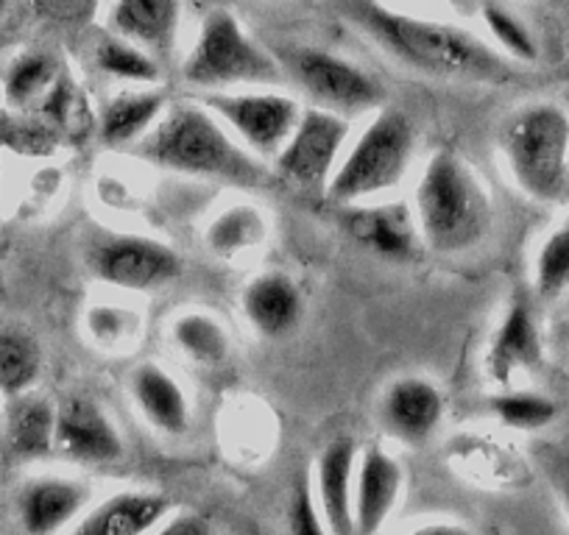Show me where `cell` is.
I'll list each match as a JSON object with an SVG mask.
<instances>
[{
  "label": "cell",
  "instance_id": "1",
  "mask_svg": "<svg viewBox=\"0 0 569 535\" xmlns=\"http://www.w3.org/2000/svg\"><path fill=\"white\" fill-rule=\"evenodd\" d=\"M347 12L388 57L436 79L497 81L508 68L483 40L450 23L393 12L377 0H349Z\"/></svg>",
  "mask_w": 569,
  "mask_h": 535
},
{
  "label": "cell",
  "instance_id": "2",
  "mask_svg": "<svg viewBox=\"0 0 569 535\" xmlns=\"http://www.w3.org/2000/svg\"><path fill=\"white\" fill-rule=\"evenodd\" d=\"M140 160L166 171L257 188L266 184V168L249 149L232 140L221 120L199 103L168 109L146 138L134 145Z\"/></svg>",
  "mask_w": 569,
  "mask_h": 535
},
{
  "label": "cell",
  "instance_id": "3",
  "mask_svg": "<svg viewBox=\"0 0 569 535\" xmlns=\"http://www.w3.org/2000/svg\"><path fill=\"white\" fill-rule=\"evenodd\" d=\"M489 195L467 162L452 151L430 157L416 188V226L433 251H469L489 232Z\"/></svg>",
  "mask_w": 569,
  "mask_h": 535
},
{
  "label": "cell",
  "instance_id": "4",
  "mask_svg": "<svg viewBox=\"0 0 569 535\" xmlns=\"http://www.w3.org/2000/svg\"><path fill=\"white\" fill-rule=\"evenodd\" d=\"M502 154L519 188L536 201L561 204L569 193V114L556 103H533L502 129Z\"/></svg>",
  "mask_w": 569,
  "mask_h": 535
},
{
  "label": "cell",
  "instance_id": "5",
  "mask_svg": "<svg viewBox=\"0 0 569 535\" xmlns=\"http://www.w3.org/2000/svg\"><path fill=\"white\" fill-rule=\"evenodd\" d=\"M182 79L201 90H227L240 84H279L284 70L266 48L257 46L227 9L204 14L199 40L182 64Z\"/></svg>",
  "mask_w": 569,
  "mask_h": 535
},
{
  "label": "cell",
  "instance_id": "6",
  "mask_svg": "<svg viewBox=\"0 0 569 535\" xmlns=\"http://www.w3.org/2000/svg\"><path fill=\"white\" fill-rule=\"evenodd\" d=\"M413 145L416 131L408 114L382 109L338 162L327 195L338 204H352L397 188L410 165Z\"/></svg>",
  "mask_w": 569,
  "mask_h": 535
},
{
  "label": "cell",
  "instance_id": "7",
  "mask_svg": "<svg viewBox=\"0 0 569 535\" xmlns=\"http://www.w3.org/2000/svg\"><path fill=\"white\" fill-rule=\"evenodd\" d=\"M279 64L284 73H291L299 90L319 103V109L343 118L377 109L386 98V90L375 75L321 48H291Z\"/></svg>",
  "mask_w": 569,
  "mask_h": 535
},
{
  "label": "cell",
  "instance_id": "8",
  "mask_svg": "<svg viewBox=\"0 0 569 535\" xmlns=\"http://www.w3.org/2000/svg\"><path fill=\"white\" fill-rule=\"evenodd\" d=\"M201 107L210 109L238 143L254 157H277L299 123V107L282 92H207Z\"/></svg>",
  "mask_w": 569,
  "mask_h": 535
},
{
  "label": "cell",
  "instance_id": "9",
  "mask_svg": "<svg viewBox=\"0 0 569 535\" xmlns=\"http://www.w3.org/2000/svg\"><path fill=\"white\" fill-rule=\"evenodd\" d=\"M349 123L343 114L310 109L299 118L297 129L277 154V168L284 179L313 188L330 179L343 154Z\"/></svg>",
  "mask_w": 569,
  "mask_h": 535
},
{
  "label": "cell",
  "instance_id": "10",
  "mask_svg": "<svg viewBox=\"0 0 569 535\" xmlns=\"http://www.w3.org/2000/svg\"><path fill=\"white\" fill-rule=\"evenodd\" d=\"M92 271L101 282L123 291H154L182 274V260L160 240L120 234L98 245Z\"/></svg>",
  "mask_w": 569,
  "mask_h": 535
},
{
  "label": "cell",
  "instance_id": "11",
  "mask_svg": "<svg viewBox=\"0 0 569 535\" xmlns=\"http://www.w3.org/2000/svg\"><path fill=\"white\" fill-rule=\"evenodd\" d=\"M53 452L76 463H109L123 455V441L90 396H70L57 407Z\"/></svg>",
  "mask_w": 569,
  "mask_h": 535
},
{
  "label": "cell",
  "instance_id": "12",
  "mask_svg": "<svg viewBox=\"0 0 569 535\" xmlns=\"http://www.w3.org/2000/svg\"><path fill=\"white\" fill-rule=\"evenodd\" d=\"M445 416V398L427 380L405 376L388 387L382 398V422L393 438L405 444H425Z\"/></svg>",
  "mask_w": 569,
  "mask_h": 535
},
{
  "label": "cell",
  "instance_id": "13",
  "mask_svg": "<svg viewBox=\"0 0 569 535\" xmlns=\"http://www.w3.org/2000/svg\"><path fill=\"white\" fill-rule=\"evenodd\" d=\"M87 502L90 488L84 483L62 477L31 480L18 496L20 524L29 535H57L64 524L79 516Z\"/></svg>",
  "mask_w": 569,
  "mask_h": 535
},
{
  "label": "cell",
  "instance_id": "14",
  "mask_svg": "<svg viewBox=\"0 0 569 535\" xmlns=\"http://www.w3.org/2000/svg\"><path fill=\"white\" fill-rule=\"evenodd\" d=\"M402 491V468L382 450L363 452L355 485V535H377Z\"/></svg>",
  "mask_w": 569,
  "mask_h": 535
},
{
  "label": "cell",
  "instance_id": "15",
  "mask_svg": "<svg viewBox=\"0 0 569 535\" xmlns=\"http://www.w3.org/2000/svg\"><path fill=\"white\" fill-rule=\"evenodd\" d=\"M541 357H545V346H541L539 326L530 313V304L525 299H513L500 330L495 332V341H491L489 360H486L489 374L495 376V382L506 385L517 371L539 369Z\"/></svg>",
  "mask_w": 569,
  "mask_h": 535
},
{
  "label": "cell",
  "instance_id": "16",
  "mask_svg": "<svg viewBox=\"0 0 569 535\" xmlns=\"http://www.w3.org/2000/svg\"><path fill=\"white\" fill-rule=\"evenodd\" d=\"M182 20L179 0H114L112 29L131 46L162 57L173 48Z\"/></svg>",
  "mask_w": 569,
  "mask_h": 535
},
{
  "label": "cell",
  "instance_id": "17",
  "mask_svg": "<svg viewBox=\"0 0 569 535\" xmlns=\"http://www.w3.org/2000/svg\"><path fill=\"white\" fill-rule=\"evenodd\" d=\"M355 441H332L319 457V507L330 535H355L352 468Z\"/></svg>",
  "mask_w": 569,
  "mask_h": 535
},
{
  "label": "cell",
  "instance_id": "18",
  "mask_svg": "<svg viewBox=\"0 0 569 535\" xmlns=\"http://www.w3.org/2000/svg\"><path fill=\"white\" fill-rule=\"evenodd\" d=\"M243 313L260 335L282 337L302 319V296L288 276L266 274L246 287Z\"/></svg>",
  "mask_w": 569,
  "mask_h": 535
},
{
  "label": "cell",
  "instance_id": "19",
  "mask_svg": "<svg viewBox=\"0 0 569 535\" xmlns=\"http://www.w3.org/2000/svg\"><path fill=\"white\" fill-rule=\"evenodd\" d=\"M131 396L146 422L168 435H182L188 430L190 411L182 387L160 365L146 363L131 374Z\"/></svg>",
  "mask_w": 569,
  "mask_h": 535
},
{
  "label": "cell",
  "instance_id": "20",
  "mask_svg": "<svg viewBox=\"0 0 569 535\" xmlns=\"http://www.w3.org/2000/svg\"><path fill=\"white\" fill-rule=\"evenodd\" d=\"M168 511L171 499L162 494H118L92 511L76 535H146Z\"/></svg>",
  "mask_w": 569,
  "mask_h": 535
},
{
  "label": "cell",
  "instance_id": "21",
  "mask_svg": "<svg viewBox=\"0 0 569 535\" xmlns=\"http://www.w3.org/2000/svg\"><path fill=\"white\" fill-rule=\"evenodd\" d=\"M347 226L355 240L375 249L377 254L386 256H408L413 254L419 226L416 218L405 204L386 206H366L347 215Z\"/></svg>",
  "mask_w": 569,
  "mask_h": 535
},
{
  "label": "cell",
  "instance_id": "22",
  "mask_svg": "<svg viewBox=\"0 0 569 535\" xmlns=\"http://www.w3.org/2000/svg\"><path fill=\"white\" fill-rule=\"evenodd\" d=\"M53 433H57V407L48 398L31 393L9 398L7 441L14 455L23 461L51 455Z\"/></svg>",
  "mask_w": 569,
  "mask_h": 535
},
{
  "label": "cell",
  "instance_id": "23",
  "mask_svg": "<svg viewBox=\"0 0 569 535\" xmlns=\"http://www.w3.org/2000/svg\"><path fill=\"white\" fill-rule=\"evenodd\" d=\"M162 109H166V95L157 90L120 92L103 107L101 140L112 149L131 143L137 145L162 118Z\"/></svg>",
  "mask_w": 569,
  "mask_h": 535
},
{
  "label": "cell",
  "instance_id": "24",
  "mask_svg": "<svg viewBox=\"0 0 569 535\" xmlns=\"http://www.w3.org/2000/svg\"><path fill=\"white\" fill-rule=\"evenodd\" d=\"M42 369V352L26 332L0 330V393L7 398L31 391Z\"/></svg>",
  "mask_w": 569,
  "mask_h": 535
},
{
  "label": "cell",
  "instance_id": "25",
  "mask_svg": "<svg viewBox=\"0 0 569 535\" xmlns=\"http://www.w3.org/2000/svg\"><path fill=\"white\" fill-rule=\"evenodd\" d=\"M96 68L101 73L134 84H157L160 81V64L149 51L131 46L118 34H107L96 46Z\"/></svg>",
  "mask_w": 569,
  "mask_h": 535
},
{
  "label": "cell",
  "instance_id": "26",
  "mask_svg": "<svg viewBox=\"0 0 569 535\" xmlns=\"http://www.w3.org/2000/svg\"><path fill=\"white\" fill-rule=\"evenodd\" d=\"M53 84H57V64L46 53H23L9 64L3 75V92L12 107H26L37 98H46Z\"/></svg>",
  "mask_w": 569,
  "mask_h": 535
},
{
  "label": "cell",
  "instance_id": "27",
  "mask_svg": "<svg viewBox=\"0 0 569 535\" xmlns=\"http://www.w3.org/2000/svg\"><path fill=\"white\" fill-rule=\"evenodd\" d=\"M262 234H266V221L260 218V212L251 206H232L212 221L207 243L216 254L234 256L260 243Z\"/></svg>",
  "mask_w": 569,
  "mask_h": 535
},
{
  "label": "cell",
  "instance_id": "28",
  "mask_svg": "<svg viewBox=\"0 0 569 535\" xmlns=\"http://www.w3.org/2000/svg\"><path fill=\"white\" fill-rule=\"evenodd\" d=\"M173 341L196 363H221L227 357V332L204 313H188L173 324Z\"/></svg>",
  "mask_w": 569,
  "mask_h": 535
},
{
  "label": "cell",
  "instance_id": "29",
  "mask_svg": "<svg viewBox=\"0 0 569 535\" xmlns=\"http://www.w3.org/2000/svg\"><path fill=\"white\" fill-rule=\"evenodd\" d=\"M483 23L486 29L491 31L497 46H500L508 57L519 59V62H536V59H539L536 37L530 34L528 26H525L511 9L489 0V3H483Z\"/></svg>",
  "mask_w": 569,
  "mask_h": 535
},
{
  "label": "cell",
  "instance_id": "30",
  "mask_svg": "<svg viewBox=\"0 0 569 535\" xmlns=\"http://www.w3.org/2000/svg\"><path fill=\"white\" fill-rule=\"evenodd\" d=\"M491 413H495L506 427L541 430L556 418L558 411L547 396L528 391H513L491 398Z\"/></svg>",
  "mask_w": 569,
  "mask_h": 535
},
{
  "label": "cell",
  "instance_id": "31",
  "mask_svg": "<svg viewBox=\"0 0 569 535\" xmlns=\"http://www.w3.org/2000/svg\"><path fill=\"white\" fill-rule=\"evenodd\" d=\"M569 287V226L558 229L536 256V291L545 299L561 296Z\"/></svg>",
  "mask_w": 569,
  "mask_h": 535
},
{
  "label": "cell",
  "instance_id": "32",
  "mask_svg": "<svg viewBox=\"0 0 569 535\" xmlns=\"http://www.w3.org/2000/svg\"><path fill=\"white\" fill-rule=\"evenodd\" d=\"M291 535H330L325 516L308 488H299L291 505Z\"/></svg>",
  "mask_w": 569,
  "mask_h": 535
},
{
  "label": "cell",
  "instance_id": "33",
  "mask_svg": "<svg viewBox=\"0 0 569 535\" xmlns=\"http://www.w3.org/2000/svg\"><path fill=\"white\" fill-rule=\"evenodd\" d=\"M90 330L92 335L98 337H120L126 330V315L123 310H112V307H98L90 313Z\"/></svg>",
  "mask_w": 569,
  "mask_h": 535
},
{
  "label": "cell",
  "instance_id": "34",
  "mask_svg": "<svg viewBox=\"0 0 569 535\" xmlns=\"http://www.w3.org/2000/svg\"><path fill=\"white\" fill-rule=\"evenodd\" d=\"M157 535H212V527L207 524V518L188 513V516H177L173 522H168Z\"/></svg>",
  "mask_w": 569,
  "mask_h": 535
},
{
  "label": "cell",
  "instance_id": "35",
  "mask_svg": "<svg viewBox=\"0 0 569 535\" xmlns=\"http://www.w3.org/2000/svg\"><path fill=\"white\" fill-rule=\"evenodd\" d=\"M31 7L46 18H73L81 9V0H31Z\"/></svg>",
  "mask_w": 569,
  "mask_h": 535
},
{
  "label": "cell",
  "instance_id": "36",
  "mask_svg": "<svg viewBox=\"0 0 569 535\" xmlns=\"http://www.w3.org/2000/svg\"><path fill=\"white\" fill-rule=\"evenodd\" d=\"M410 535H472L467 527H458V524H427V527L413 529Z\"/></svg>",
  "mask_w": 569,
  "mask_h": 535
},
{
  "label": "cell",
  "instance_id": "37",
  "mask_svg": "<svg viewBox=\"0 0 569 535\" xmlns=\"http://www.w3.org/2000/svg\"><path fill=\"white\" fill-rule=\"evenodd\" d=\"M7 9H9V0H0V14L7 12Z\"/></svg>",
  "mask_w": 569,
  "mask_h": 535
},
{
  "label": "cell",
  "instance_id": "38",
  "mask_svg": "<svg viewBox=\"0 0 569 535\" xmlns=\"http://www.w3.org/2000/svg\"><path fill=\"white\" fill-rule=\"evenodd\" d=\"M563 496H567V507H569V485H567V491H563Z\"/></svg>",
  "mask_w": 569,
  "mask_h": 535
},
{
  "label": "cell",
  "instance_id": "39",
  "mask_svg": "<svg viewBox=\"0 0 569 535\" xmlns=\"http://www.w3.org/2000/svg\"><path fill=\"white\" fill-rule=\"evenodd\" d=\"M0 176H3V160H0Z\"/></svg>",
  "mask_w": 569,
  "mask_h": 535
}]
</instances>
